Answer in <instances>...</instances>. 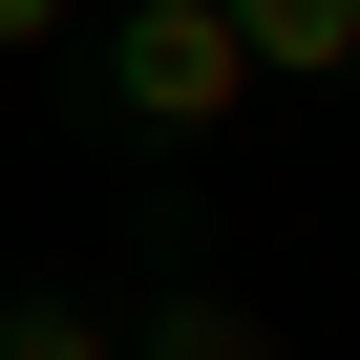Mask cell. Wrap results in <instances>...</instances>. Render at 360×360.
Wrapping results in <instances>:
<instances>
[{"instance_id": "obj_1", "label": "cell", "mask_w": 360, "mask_h": 360, "mask_svg": "<svg viewBox=\"0 0 360 360\" xmlns=\"http://www.w3.org/2000/svg\"><path fill=\"white\" fill-rule=\"evenodd\" d=\"M85 85H106L127 148H212L255 106V43L212 22V0H85Z\"/></svg>"}, {"instance_id": "obj_2", "label": "cell", "mask_w": 360, "mask_h": 360, "mask_svg": "<svg viewBox=\"0 0 360 360\" xmlns=\"http://www.w3.org/2000/svg\"><path fill=\"white\" fill-rule=\"evenodd\" d=\"M212 22L255 43V85H339L360 64V0H212Z\"/></svg>"}, {"instance_id": "obj_3", "label": "cell", "mask_w": 360, "mask_h": 360, "mask_svg": "<svg viewBox=\"0 0 360 360\" xmlns=\"http://www.w3.org/2000/svg\"><path fill=\"white\" fill-rule=\"evenodd\" d=\"M127 360H276V318H255V297H169Z\"/></svg>"}, {"instance_id": "obj_4", "label": "cell", "mask_w": 360, "mask_h": 360, "mask_svg": "<svg viewBox=\"0 0 360 360\" xmlns=\"http://www.w3.org/2000/svg\"><path fill=\"white\" fill-rule=\"evenodd\" d=\"M0 360H127V339H106L85 297H22V318H0Z\"/></svg>"}, {"instance_id": "obj_5", "label": "cell", "mask_w": 360, "mask_h": 360, "mask_svg": "<svg viewBox=\"0 0 360 360\" xmlns=\"http://www.w3.org/2000/svg\"><path fill=\"white\" fill-rule=\"evenodd\" d=\"M43 43H85V0H0V64H43Z\"/></svg>"}, {"instance_id": "obj_6", "label": "cell", "mask_w": 360, "mask_h": 360, "mask_svg": "<svg viewBox=\"0 0 360 360\" xmlns=\"http://www.w3.org/2000/svg\"><path fill=\"white\" fill-rule=\"evenodd\" d=\"M0 127H22V106H0Z\"/></svg>"}]
</instances>
